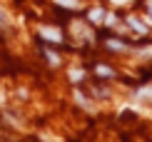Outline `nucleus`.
<instances>
[{"label": "nucleus", "mask_w": 152, "mask_h": 142, "mask_svg": "<svg viewBox=\"0 0 152 142\" xmlns=\"http://www.w3.org/2000/svg\"><path fill=\"white\" fill-rule=\"evenodd\" d=\"M82 75H85V72H82V70H72V72H70V77H72V80H80Z\"/></svg>", "instance_id": "9"}, {"label": "nucleus", "mask_w": 152, "mask_h": 142, "mask_svg": "<svg viewBox=\"0 0 152 142\" xmlns=\"http://www.w3.org/2000/svg\"><path fill=\"white\" fill-rule=\"evenodd\" d=\"M58 5H62V8H67V10H77L80 8V3L77 0H55Z\"/></svg>", "instance_id": "3"}, {"label": "nucleus", "mask_w": 152, "mask_h": 142, "mask_svg": "<svg viewBox=\"0 0 152 142\" xmlns=\"http://www.w3.org/2000/svg\"><path fill=\"white\" fill-rule=\"evenodd\" d=\"M127 23L132 25V28H135V33H147V25H142L135 15H130V18H127Z\"/></svg>", "instance_id": "2"}, {"label": "nucleus", "mask_w": 152, "mask_h": 142, "mask_svg": "<svg viewBox=\"0 0 152 142\" xmlns=\"http://www.w3.org/2000/svg\"><path fill=\"white\" fill-rule=\"evenodd\" d=\"M107 48H110V50H122L125 45H122V42H117V40H110V42H107Z\"/></svg>", "instance_id": "6"}, {"label": "nucleus", "mask_w": 152, "mask_h": 142, "mask_svg": "<svg viewBox=\"0 0 152 142\" xmlns=\"http://www.w3.org/2000/svg\"><path fill=\"white\" fill-rule=\"evenodd\" d=\"M115 5H122V3H130V0H112Z\"/></svg>", "instance_id": "11"}, {"label": "nucleus", "mask_w": 152, "mask_h": 142, "mask_svg": "<svg viewBox=\"0 0 152 142\" xmlns=\"http://www.w3.org/2000/svg\"><path fill=\"white\" fill-rule=\"evenodd\" d=\"M97 75H112V70L105 67V65H100V67H97Z\"/></svg>", "instance_id": "8"}, {"label": "nucleus", "mask_w": 152, "mask_h": 142, "mask_svg": "<svg viewBox=\"0 0 152 142\" xmlns=\"http://www.w3.org/2000/svg\"><path fill=\"white\" fill-rule=\"evenodd\" d=\"M147 10H150V15H152V0H150V5H147Z\"/></svg>", "instance_id": "12"}, {"label": "nucleus", "mask_w": 152, "mask_h": 142, "mask_svg": "<svg viewBox=\"0 0 152 142\" xmlns=\"http://www.w3.org/2000/svg\"><path fill=\"white\" fill-rule=\"evenodd\" d=\"M45 55H48V60H50V62H53V65H58V62H60V57H58V55H55V53H50V50H48V53H45Z\"/></svg>", "instance_id": "7"}, {"label": "nucleus", "mask_w": 152, "mask_h": 142, "mask_svg": "<svg viewBox=\"0 0 152 142\" xmlns=\"http://www.w3.org/2000/svg\"><path fill=\"white\" fill-rule=\"evenodd\" d=\"M102 18H105V10H102V8H95V10H90V20H92V23H100Z\"/></svg>", "instance_id": "4"}, {"label": "nucleus", "mask_w": 152, "mask_h": 142, "mask_svg": "<svg viewBox=\"0 0 152 142\" xmlns=\"http://www.w3.org/2000/svg\"><path fill=\"white\" fill-rule=\"evenodd\" d=\"M40 37H45V40H50V42H60L62 33L55 30V28H40Z\"/></svg>", "instance_id": "1"}, {"label": "nucleus", "mask_w": 152, "mask_h": 142, "mask_svg": "<svg viewBox=\"0 0 152 142\" xmlns=\"http://www.w3.org/2000/svg\"><path fill=\"white\" fill-rule=\"evenodd\" d=\"M5 25H8V18H5V12L0 10V28H5Z\"/></svg>", "instance_id": "10"}, {"label": "nucleus", "mask_w": 152, "mask_h": 142, "mask_svg": "<svg viewBox=\"0 0 152 142\" xmlns=\"http://www.w3.org/2000/svg\"><path fill=\"white\" fill-rule=\"evenodd\" d=\"M140 97H152V85H145V87H140Z\"/></svg>", "instance_id": "5"}]
</instances>
